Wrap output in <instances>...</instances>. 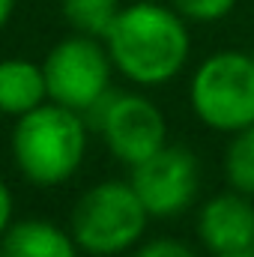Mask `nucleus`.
Segmentation results:
<instances>
[{"mask_svg": "<svg viewBox=\"0 0 254 257\" xmlns=\"http://www.w3.org/2000/svg\"><path fill=\"white\" fill-rule=\"evenodd\" d=\"M102 42L114 69L144 90L171 84L191 57L189 21L171 3L156 0L123 3Z\"/></svg>", "mask_w": 254, "mask_h": 257, "instance_id": "obj_1", "label": "nucleus"}, {"mask_svg": "<svg viewBox=\"0 0 254 257\" xmlns=\"http://www.w3.org/2000/svg\"><path fill=\"white\" fill-rule=\"evenodd\" d=\"M87 141V117L48 99L15 120L9 147L18 174L30 186L57 189L81 171Z\"/></svg>", "mask_w": 254, "mask_h": 257, "instance_id": "obj_2", "label": "nucleus"}, {"mask_svg": "<svg viewBox=\"0 0 254 257\" xmlns=\"http://www.w3.org/2000/svg\"><path fill=\"white\" fill-rule=\"evenodd\" d=\"M150 224L144 200L123 180H102L90 186L72 206L69 230L90 257H117L141 245Z\"/></svg>", "mask_w": 254, "mask_h": 257, "instance_id": "obj_3", "label": "nucleus"}, {"mask_svg": "<svg viewBox=\"0 0 254 257\" xmlns=\"http://www.w3.org/2000/svg\"><path fill=\"white\" fill-rule=\"evenodd\" d=\"M194 117L212 132L233 135L254 123V54L239 48L212 51L189 81Z\"/></svg>", "mask_w": 254, "mask_h": 257, "instance_id": "obj_4", "label": "nucleus"}, {"mask_svg": "<svg viewBox=\"0 0 254 257\" xmlns=\"http://www.w3.org/2000/svg\"><path fill=\"white\" fill-rule=\"evenodd\" d=\"M42 72L48 84V99L87 117L111 93L114 63L99 36L72 33L51 45L42 60Z\"/></svg>", "mask_w": 254, "mask_h": 257, "instance_id": "obj_5", "label": "nucleus"}, {"mask_svg": "<svg viewBox=\"0 0 254 257\" xmlns=\"http://www.w3.org/2000/svg\"><path fill=\"white\" fill-rule=\"evenodd\" d=\"M90 114L108 153L126 168L141 165L168 144V120L144 93H108Z\"/></svg>", "mask_w": 254, "mask_h": 257, "instance_id": "obj_6", "label": "nucleus"}, {"mask_svg": "<svg viewBox=\"0 0 254 257\" xmlns=\"http://www.w3.org/2000/svg\"><path fill=\"white\" fill-rule=\"evenodd\" d=\"M132 189L144 200L150 218H174L200 194V165L189 147L165 144L159 153L129 168Z\"/></svg>", "mask_w": 254, "mask_h": 257, "instance_id": "obj_7", "label": "nucleus"}, {"mask_svg": "<svg viewBox=\"0 0 254 257\" xmlns=\"http://www.w3.org/2000/svg\"><path fill=\"white\" fill-rule=\"evenodd\" d=\"M197 239L209 254L254 251V200L233 189L212 194L197 212Z\"/></svg>", "mask_w": 254, "mask_h": 257, "instance_id": "obj_8", "label": "nucleus"}, {"mask_svg": "<svg viewBox=\"0 0 254 257\" xmlns=\"http://www.w3.org/2000/svg\"><path fill=\"white\" fill-rule=\"evenodd\" d=\"M6 257H78L81 248L72 230L51 218H18L0 236Z\"/></svg>", "mask_w": 254, "mask_h": 257, "instance_id": "obj_9", "label": "nucleus"}, {"mask_svg": "<svg viewBox=\"0 0 254 257\" xmlns=\"http://www.w3.org/2000/svg\"><path fill=\"white\" fill-rule=\"evenodd\" d=\"M48 102V84L42 63L27 57H6L0 60V114L3 117H24L33 108Z\"/></svg>", "mask_w": 254, "mask_h": 257, "instance_id": "obj_10", "label": "nucleus"}, {"mask_svg": "<svg viewBox=\"0 0 254 257\" xmlns=\"http://www.w3.org/2000/svg\"><path fill=\"white\" fill-rule=\"evenodd\" d=\"M227 147H224V180L233 192H242L254 197V123L233 135H227Z\"/></svg>", "mask_w": 254, "mask_h": 257, "instance_id": "obj_11", "label": "nucleus"}, {"mask_svg": "<svg viewBox=\"0 0 254 257\" xmlns=\"http://www.w3.org/2000/svg\"><path fill=\"white\" fill-rule=\"evenodd\" d=\"M120 9H123V0H60L66 24L75 33H87L99 39L111 30Z\"/></svg>", "mask_w": 254, "mask_h": 257, "instance_id": "obj_12", "label": "nucleus"}, {"mask_svg": "<svg viewBox=\"0 0 254 257\" xmlns=\"http://www.w3.org/2000/svg\"><path fill=\"white\" fill-rule=\"evenodd\" d=\"M186 21H200V24H212L221 21L233 12L236 0H168Z\"/></svg>", "mask_w": 254, "mask_h": 257, "instance_id": "obj_13", "label": "nucleus"}, {"mask_svg": "<svg viewBox=\"0 0 254 257\" xmlns=\"http://www.w3.org/2000/svg\"><path fill=\"white\" fill-rule=\"evenodd\" d=\"M132 257H197V254H194L191 245H186L177 236H156V239H147V242L135 245Z\"/></svg>", "mask_w": 254, "mask_h": 257, "instance_id": "obj_14", "label": "nucleus"}, {"mask_svg": "<svg viewBox=\"0 0 254 257\" xmlns=\"http://www.w3.org/2000/svg\"><path fill=\"white\" fill-rule=\"evenodd\" d=\"M15 221V200H12V189L6 186V180L0 177V236L6 233V227Z\"/></svg>", "mask_w": 254, "mask_h": 257, "instance_id": "obj_15", "label": "nucleus"}, {"mask_svg": "<svg viewBox=\"0 0 254 257\" xmlns=\"http://www.w3.org/2000/svg\"><path fill=\"white\" fill-rule=\"evenodd\" d=\"M15 3L18 0H0V30L9 24V18L15 15Z\"/></svg>", "mask_w": 254, "mask_h": 257, "instance_id": "obj_16", "label": "nucleus"}, {"mask_svg": "<svg viewBox=\"0 0 254 257\" xmlns=\"http://www.w3.org/2000/svg\"><path fill=\"white\" fill-rule=\"evenodd\" d=\"M209 257H254V251H236V254H209Z\"/></svg>", "mask_w": 254, "mask_h": 257, "instance_id": "obj_17", "label": "nucleus"}, {"mask_svg": "<svg viewBox=\"0 0 254 257\" xmlns=\"http://www.w3.org/2000/svg\"><path fill=\"white\" fill-rule=\"evenodd\" d=\"M0 257H6V251H3V248H0Z\"/></svg>", "mask_w": 254, "mask_h": 257, "instance_id": "obj_18", "label": "nucleus"}, {"mask_svg": "<svg viewBox=\"0 0 254 257\" xmlns=\"http://www.w3.org/2000/svg\"><path fill=\"white\" fill-rule=\"evenodd\" d=\"M251 54H254V48H251Z\"/></svg>", "mask_w": 254, "mask_h": 257, "instance_id": "obj_19", "label": "nucleus"}]
</instances>
